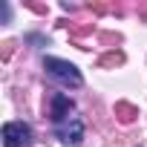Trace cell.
Here are the masks:
<instances>
[{
    "label": "cell",
    "mask_w": 147,
    "mask_h": 147,
    "mask_svg": "<svg viewBox=\"0 0 147 147\" xmlns=\"http://www.w3.org/2000/svg\"><path fill=\"white\" fill-rule=\"evenodd\" d=\"M32 144V127L23 121L3 124V147H29Z\"/></svg>",
    "instance_id": "obj_3"
},
{
    "label": "cell",
    "mask_w": 147,
    "mask_h": 147,
    "mask_svg": "<svg viewBox=\"0 0 147 147\" xmlns=\"http://www.w3.org/2000/svg\"><path fill=\"white\" fill-rule=\"evenodd\" d=\"M72 113H75V104H72V98L63 95V92H55L52 101H49V115H52V121L61 124V121H66Z\"/></svg>",
    "instance_id": "obj_4"
},
{
    "label": "cell",
    "mask_w": 147,
    "mask_h": 147,
    "mask_svg": "<svg viewBox=\"0 0 147 147\" xmlns=\"http://www.w3.org/2000/svg\"><path fill=\"white\" fill-rule=\"evenodd\" d=\"M43 69H46V75L52 78V81H58V84H63V87H81L84 84V75H81V69L75 66V63H69V61H63V58H43Z\"/></svg>",
    "instance_id": "obj_1"
},
{
    "label": "cell",
    "mask_w": 147,
    "mask_h": 147,
    "mask_svg": "<svg viewBox=\"0 0 147 147\" xmlns=\"http://www.w3.org/2000/svg\"><path fill=\"white\" fill-rule=\"evenodd\" d=\"M55 136H58L63 144H69V147H78V144L84 141V118L72 113L66 121L55 124Z\"/></svg>",
    "instance_id": "obj_2"
}]
</instances>
